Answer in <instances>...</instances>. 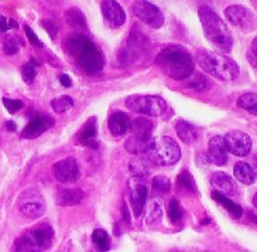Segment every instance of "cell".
<instances>
[{
	"mask_svg": "<svg viewBox=\"0 0 257 252\" xmlns=\"http://www.w3.org/2000/svg\"><path fill=\"white\" fill-rule=\"evenodd\" d=\"M71 58L86 74H98L105 67V55L91 38L85 34H74L67 40Z\"/></svg>",
	"mask_w": 257,
	"mask_h": 252,
	"instance_id": "1",
	"label": "cell"
},
{
	"mask_svg": "<svg viewBox=\"0 0 257 252\" xmlns=\"http://www.w3.org/2000/svg\"><path fill=\"white\" fill-rule=\"evenodd\" d=\"M159 68L175 81L187 79L195 69L194 57L181 46H168L156 57Z\"/></svg>",
	"mask_w": 257,
	"mask_h": 252,
	"instance_id": "2",
	"label": "cell"
},
{
	"mask_svg": "<svg viewBox=\"0 0 257 252\" xmlns=\"http://www.w3.org/2000/svg\"><path fill=\"white\" fill-rule=\"evenodd\" d=\"M198 15L206 40L220 53H229L233 46V37L225 22L212 9L205 6L199 9Z\"/></svg>",
	"mask_w": 257,
	"mask_h": 252,
	"instance_id": "3",
	"label": "cell"
},
{
	"mask_svg": "<svg viewBox=\"0 0 257 252\" xmlns=\"http://www.w3.org/2000/svg\"><path fill=\"white\" fill-rule=\"evenodd\" d=\"M197 62L206 74L222 81H233L239 76V65L225 54L201 51L197 55Z\"/></svg>",
	"mask_w": 257,
	"mask_h": 252,
	"instance_id": "4",
	"label": "cell"
},
{
	"mask_svg": "<svg viewBox=\"0 0 257 252\" xmlns=\"http://www.w3.org/2000/svg\"><path fill=\"white\" fill-rule=\"evenodd\" d=\"M146 154L159 166H171L181 159V149L174 139L159 136L150 140Z\"/></svg>",
	"mask_w": 257,
	"mask_h": 252,
	"instance_id": "5",
	"label": "cell"
},
{
	"mask_svg": "<svg viewBox=\"0 0 257 252\" xmlns=\"http://www.w3.org/2000/svg\"><path fill=\"white\" fill-rule=\"evenodd\" d=\"M54 241V229L48 225H38L30 232L17 238L15 244L16 251H44L48 249Z\"/></svg>",
	"mask_w": 257,
	"mask_h": 252,
	"instance_id": "6",
	"label": "cell"
},
{
	"mask_svg": "<svg viewBox=\"0 0 257 252\" xmlns=\"http://www.w3.org/2000/svg\"><path fill=\"white\" fill-rule=\"evenodd\" d=\"M17 206L20 213L29 220H37L46 213V201L36 187H29L22 191L17 199Z\"/></svg>",
	"mask_w": 257,
	"mask_h": 252,
	"instance_id": "7",
	"label": "cell"
},
{
	"mask_svg": "<svg viewBox=\"0 0 257 252\" xmlns=\"http://www.w3.org/2000/svg\"><path fill=\"white\" fill-rule=\"evenodd\" d=\"M126 107L137 114L159 116L166 111V101L157 95H132L126 100Z\"/></svg>",
	"mask_w": 257,
	"mask_h": 252,
	"instance_id": "8",
	"label": "cell"
},
{
	"mask_svg": "<svg viewBox=\"0 0 257 252\" xmlns=\"http://www.w3.org/2000/svg\"><path fill=\"white\" fill-rule=\"evenodd\" d=\"M133 13L137 19L153 29H160L164 24V16L161 10L147 0H137L133 5Z\"/></svg>",
	"mask_w": 257,
	"mask_h": 252,
	"instance_id": "9",
	"label": "cell"
},
{
	"mask_svg": "<svg viewBox=\"0 0 257 252\" xmlns=\"http://www.w3.org/2000/svg\"><path fill=\"white\" fill-rule=\"evenodd\" d=\"M223 139H225L227 152L237 156V157L247 156L251 150V146H253L249 135L244 132H240V130H230L223 136Z\"/></svg>",
	"mask_w": 257,
	"mask_h": 252,
	"instance_id": "10",
	"label": "cell"
},
{
	"mask_svg": "<svg viewBox=\"0 0 257 252\" xmlns=\"http://www.w3.org/2000/svg\"><path fill=\"white\" fill-rule=\"evenodd\" d=\"M54 125V118L47 114H36L31 118L27 126L22 132L23 139H36L41 136L44 132L51 129Z\"/></svg>",
	"mask_w": 257,
	"mask_h": 252,
	"instance_id": "11",
	"label": "cell"
},
{
	"mask_svg": "<svg viewBox=\"0 0 257 252\" xmlns=\"http://www.w3.org/2000/svg\"><path fill=\"white\" fill-rule=\"evenodd\" d=\"M100 12L106 20V23L110 27H120L126 22V13L120 5L116 0H102Z\"/></svg>",
	"mask_w": 257,
	"mask_h": 252,
	"instance_id": "12",
	"label": "cell"
},
{
	"mask_svg": "<svg viewBox=\"0 0 257 252\" xmlns=\"http://www.w3.org/2000/svg\"><path fill=\"white\" fill-rule=\"evenodd\" d=\"M53 173L61 183H72L79 176V167L74 157H68L57 161L53 166Z\"/></svg>",
	"mask_w": 257,
	"mask_h": 252,
	"instance_id": "13",
	"label": "cell"
},
{
	"mask_svg": "<svg viewBox=\"0 0 257 252\" xmlns=\"http://www.w3.org/2000/svg\"><path fill=\"white\" fill-rule=\"evenodd\" d=\"M225 17L233 26L240 27L242 30H249L254 23V16L244 6H229L225 10Z\"/></svg>",
	"mask_w": 257,
	"mask_h": 252,
	"instance_id": "14",
	"label": "cell"
},
{
	"mask_svg": "<svg viewBox=\"0 0 257 252\" xmlns=\"http://www.w3.org/2000/svg\"><path fill=\"white\" fill-rule=\"evenodd\" d=\"M227 147L223 136H213L209 140V147L206 152V160L216 166H223L227 163Z\"/></svg>",
	"mask_w": 257,
	"mask_h": 252,
	"instance_id": "15",
	"label": "cell"
},
{
	"mask_svg": "<svg viewBox=\"0 0 257 252\" xmlns=\"http://www.w3.org/2000/svg\"><path fill=\"white\" fill-rule=\"evenodd\" d=\"M96 136H98V123H96V118L93 116L91 119H88V122L81 128V130L76 135V139H78L79 145L96 149L98 147Z\"/></svg>",
	"mask_w": 257,
	"mask_h": 252,
	"instance_id": "16",
	"label": "cell"
},
{
	"mask_svg": "<svg viewBox=\"0 0 257 252\" xmlns=\"http://www.w3.org/2000/svg\"><path fill=\"white\" fill-rule=\"evenodd\" d=\"M107 128L114 136H123L132 128V119L126 112H114L107 121Z\"/></svg>",
	"mask_w": 257,
	"mask_h": 252,
	"instance_id": "17",
	"label": "cell"
},
{
	"mask_svg": "<svg viewBox=\"0 0 257 252\" xmlns=\"http://www.w3.org/2000/svg\"><path fill=\"white\" fill-rule=\"evenodd\" d=\"M211 184L213 190L219 191L225 196H234L236 194V184L223 172H216L211 177Z\"/></svg>",
	"mask_w": 257,
	"mask_h": 252,
	"instance_id": "18",
	"label": "cell"
},
{
	"mask_svg": "<svg viewBox=\"0 0 257 252\" xmlns=\"http://www.w3.org/2000/svg\"><path fill=\"white\" fill-rule=\"evenodd\" d=\"M147 187L144 183H139L137 182L132 190H130V203H132V207H133V213L136 217L143 213L144 206H146V200H147Z\"/></svg>",
	"mask_w": 257,
	"mask_h": 252,
	"instance_id": "19",
	"label": "cell"
},
{
	"mask_svg": "<svg viewBox=\"0 0 257 252\" xmlns=\"http://www.w3.org/2000/svg\"><path fill=\"white\" fill-rule=\"evenodd\" d=\"M83 197H85V194L78 189H60L55 194L57 203L64 207L75 206L82 201Z\"/></svg>",
	"mask_w": 257,
	"mask_h": 252,
	"instance_id": "20",
	"label": "cell"
},
{
	"mask_svg": "<svg viewBox=\"0 0 257 252\" xmlns=\"http://www.w3.org/2000/svg\"><path fill=\"white\" fill-rule=\"evenodd\" d=\"M212 199L215 200L218 204H220V206L223 207L225 210H226L229 214L232 215L233 218H240L243 214V210L242 207L239 206V204H236V203H233L232 200H229V196H225V194H222V193H219V191L213 190L211 193Z\"/></svg>",
	"mask_w": 257,
	"mask_h": 252,
	"instance_id": "21",
	"label": "cell"
},
{
	"mask_svg": "<svg viewBox=\"0 0 257 252\" xmlns=\"http://www.w3.org/2000/svg\"><path fill=\"white\" fill-rule=\"evenodd\" d=\"M233 173L234 177L243 184H250L254 183V180H256V173H254V169L251 167L250 164H247L246 161H237L236 164H234L233 167Z\"/></svg>",
	"mask_w": 257,
	"mask_h": 252,
	"instance_id": "22",
	"label": "cell"
},
{
	"mask_svg": "<svg viewBox=\"0 0 257 252\" xmlns=\"http://www.w3.org/2000/svg\"><path fill=\"white\" fill-rule=\"evenodd\" d=\"M175 130H177L178 138L181 139L184 143H192L199 135L197 128L187 121H178L175 125Z\"/></svg>",
	"mask_w": 257,
	"mask_h": 252,
	"instance_id": "23",
	"label": "cell"
},
{
	"mask_svg": "<svg viewBox=\"0 0 257 252\" xmlns=\"http://www.w3.org/2000/svg\"><path fill=\"white\" fill-rule=\"evenodd\" d=\"M175 186H177V190L184 194H195L197 193V183L188 170H182L178 175Z\"/></svg>",
	"mask_w": 257,
	"mask_h": 252,
	"instance_id": "24",
	"label": "cell"
},
{
	"mask_svg": "<svg viewBox=\"0 0 257 252\" xmlns=\"http://www.w3.org/2000/svg\"><path fill=\"white\" fill-rule=\"evenodd\" d=\"M132 135H136V136H140V138L144 139H150V135H152L153 130V123L146 119V118H137L132 122Z\"/></svg>",
	"mask_w": 257,
	"mask_h": 252,
	"instance_id": "25",
	"label": "cell"
},
{
	"mask_svg": "<svg viewBox=\"0 0 257 252\" xmlns=\"http://www.w3.org/2000/svg\"><path fill=\"white\" fill-rule=\"evenodd\" d=\"M152 139H144L140 138V136H136V135H132L130 138L127 139V142L124 143V147L128 153L132 154H140V153L147 152V147H149V143H150Z\"/></svg>",
	"mask_w": 257,
	"mask_h": 252,
	"instance_id": "26",
	"label": "cell"
},
{
	"mask_svg": "<svg viewBox=\"0 0 257 252\" xmlns=\"http://www.w3.org/2000/svg\"><path fill=\"white\" fill-rule=\"evenodd\" d=\"M65 20L72 29H86V20L82 12L72 8L65 12Z\"/></svg>",
	"mask_w": 257,
	"mask_h": 252,
	"instance_id": "27",
	"label": "cell"
},
{
	"mask_svg": "<svg viewBox=\"0 0 257 252\" xmlns=\"http://www.w3.org/2000/svg\"><path fill=\"white\" fill-rule=\"evenodd\" d=\"M92 242L99 251H107L110 248V238L105 229L96 228L92 234Z\"/></svg>",
	"mask_w": 257,
	"mask_h": 252,
	"instance_id": "28",
	"label": "cell"
},
{
	"mask_svg": "<svg viewBox=\"0 0 257 252\" xmlns=\"http://www.w3.org/2000/svg\"><path fill=\"white\" fill-rule=\"evenodd\" d=\"M171 189V182L166 176H156L152 182L153 196H164Z\"/></svg>",
	"mask_w": 257,
	"mask_h": 252,
	"instance_id": "29",
	"label": "cell"
},
{
	"mask_svg": "<svg viewBox=\"0 0 257 252\" xmlns=\"http://www.w3.org/2000/svg\"><path fill=\"white\" fill-rule=\"evenodd\" d=\"M163 214V206L161 201L157 199H153L149 201V207H147V215H146V221L149 224L157 222L161 218Z\"/></svg>",
	"mask_w": 257,
	"mask_h": 252,
	"instance_id": "30",
	"label": "cell"
},
{
	"mask_svg": "<svg viewBox=\"0 0 257 252\" xmlns=\"http://www.w3.org/2000/svg\"><path fill=\"white\" fill-rule=\"evenodd\" d=\"M130 172H132V175L135 177L144 179L146 176H149L150 167H149V163L144 160V159L137 157V159H135V160L130 163Z\"/></svg>",
	"mask_w": 257,
	"mask_h": 252,
	"instance_id": "31",
	"label": "cell"
},
{
	"mask_svg": "<svg viewBox=\"0 0 257 252\" xmlns=\"http://www.w3.org/2000/svg\"><path fill=\"white\" fill-rule=\"evenodd\" d=\"M237 105L257 116V94H244L237 100Z\"/></svg>",
	"mask_w": 257,
	"mask_h": 252,
	"instance_id": "32",
	"label": "cell"
},
{
	"mask_svg": "<svg viewBox=\"0 0 257 252\" xmlns=\"http://www.w3.org/2000/svg\"><path fill=\"white\" fill-rule=\"evenodd\" d=\"M184 217V208L178 200H171L168 204V218L173 224H180Z\"/></svg>",
	"mask_w": 257,
	"mask_h": 252,
	"instance_id": "33",
	"label": "cell"
},
{
	"mask_svg": "<svg viewBox=\"0 0 257 252\" xmlns=\"http://www.w3.org/2000/svg\"><path fill=\"white\" fill-rule=\"evenodd\" d=\"M51 107L55 112L62 114V112L68 111L69 108L74 107V100L68 95H62V97H58V98L51 101Z\"/></svg>",
	"mask_w": 257,
	"mask_h": 252,
	"instance_id": "34",
	"label": "cell"
},
{
	"mask_svg": "<svg viewBox=\"0 0 257 252\" xmlns=\"http://www.w3.org/2000/svg\"><path fill=\"white\" fill-rule=\"evenodd\" d=\"M20 50V43L13 36H6L3 40V51L8 55H15Z\"/></svg>",
	"mask_w": 257,
	"mask_h": 252,
	"instance_id": "35",
	"label": "cell"
},
{
	"mask_svg": "<svg viewBox=\"0 0 257 252\" xmlns=\"http://www.w3.org/2000/svg\"><path fill=\"white\" fill-rule=\"evenodd\" d=\"M37 62H34V60H31L27 64H24L23 68H22V76H23L24 82L27 84H33L34 79H36V65Z\"/></svg>",
	"mask_w": 257,
	"mask_h": 252,
	"instance_id": "36",
	"label": "cell"
},
{
	"mask_svg": "<svg viewBox=\"0 0 257 252\" xmlns=\"http://www.w3.org/2000/svg\"><path fill=\"white\" fill-rule=\"evenodd\" d=\"M188 79V82H187V87L188 88H194V90H197V91H204L205 85H206V79H205L204 76L201 75V74H191V75L187 78Z\"/></svg>",
	"mask_w": 257,
	"mask_h": 252,
	"instance_id": "37",
	"label": "cell"
},
{
	"mask_svg": "<svg viewBox=\"0 0 257 252\" xmlns=\"http://www.w3.org/2000/svg\"><path fill=\"white\" fill-rule=\"evenodd\" d=\"M3 105L9 111V114H16L20 109H23L24 104L20 100H10V98H3Z\"/></svg>",
	"mask_w": 257,
	"mask_h": 252,
	"instance_id": "38",
	"label": "cell"
},
{
	"mask_svg": "<svg viewBox=\"0 0 257 252\" xmlns=\"http://www.w3.org/2000/svg\"><path fill=\"white\" fill-rule=\"evenodd\" d=\"M40 24L48 31V34H50V37L51 38H55L57 36V33H58V26L54 23L53 20H41Z\"/></svg>",
	"mask_w": 257,
	"mask_h": 252,
	"instance_id": "39",
	"label": "cell"
},
{
	"mask_svg": "<svg viewBox=\"0 0 257 252\" xmlns=\"http://www.w3.org/2000/svg\"><path fill=\"white\" fill-rule=\"evenodd\" d=\"M247 58H249V61L257 68V37L253 40L249 51H247Z\"/></svg>",
	"mask_w": 257,
	"mask_h": 252,
	"instance_id": "40",
	"label": "cell"
},
{
	"mask_svg": "<svg viewBox=\"0 0 257 252\" xmlns=\"http://www.w3.org/2000/svg\"><path fill=\"white\" fill-rule=\"evenodd\" d=\"M24 31H26L27 37H29V40L31 41V44H34V46H38V47H43V43L38 40V37L36 36V33L31 30L29 26H24Z\"/></svg>",
	"mask_w": 257,
	"mask_h": 252,
	"instance_id": "41",
	"label": "cell"
},
{
	"mask_svg": "<svg viewBox=\"0 0 257 252\" xmlns=\"http://www.w3.org/2000/svg\"><path fill=\"white\" fill-rule=\"evenodd\" d=\"M60 82L62 84V87H65V88H71V87H72V79H71L69 75H67V74H61Z\"/></svg>",
	"mask_w": 257,
	"mask_h": 252,
	"instance_id": "42",
	"label": "cell"
},
{
	"mask_svg": "<svg viewBox=\"0 0 257 252\" xmlns=\"http://www.w3.org/2000/svg\"><path fill=\"white\" fill-rule=\"evenodd\" d=\"M10 29V23L5 16H0V33H5Z\"/></svg>",
	"mask_w": 257,
	"mask_h": 252,
	"instance_id": "43",
	"label": "cell"
},
{
	"mask_svg": "<svg viewBox=\"0 0 257 252\" xmlns=\"http://www.w3.org/2000/svg\"><path fill=\"white\" fill-rule=\"evenodd\" d=\"M123 218L128 222V211H127V206L123 204Z\"/></svg>",
	"mask_w": 257,
	"mask_h": 252,
	"instance_id": "44",
	"label": "cell"
},
{
	"mask_svg": "<svg viewBox=\"0 0 257 252\" xmlns=\"http://www.w3.org/2000/svg\"><path fill=\"white\" fill-rule=\"evenodd\" d=\"M6 126H8V129H10V130L16 129V125L13 122H8V123H6Z\"/></svg>",
	"mask_w": 257,
	"mask_h": 252,
	"instance_id": "45",
	"label": "cell"
},
{
	"mask_svg": "<svg viewBox=\"0 0 257 252\" xmlns=\"http://www.w3.org/2000/svg\"><path fill=\"white\" fill-rule=\"evenodd\" d=\"M9 23H10V27H17V23H16V20H13V19H10V20H9Z\"/></svg>",
	"mask_w": 257,
	"mask_h": 252,
	"instance_id": "46",
	"label": "cell"
},
{
	"mask_svg": "<svg viewBox=\"0 0 257 252\" xmlns=\"http://www.w3.org/2000/svg\"><path fill=\"white\" fill-rule=\"evenodd\" d=\"M253 204H254V207L257 208V193L253 196Z\"/></svg>",
	"mask_w": 257,
	"mask_h": 252,
	"instance_id": "47",
	"label": "cell"
},
{
	"mask_svg": "<svg viewBox=\"0 0 257 252\" xmlns=\"http://www.w3.org/2000/svg\"><path fill=\"white\" fill-rule=\"evenodd\" d=\"M254 173H256V177H257V160H256V164H254Z\"/></svg>",
	"mask_w": 257,
	"mask_h": 252,
	"instance_id": "48",
	"label": "cell"
}]
</instances>
